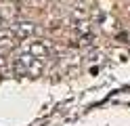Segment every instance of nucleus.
Returning <instances> with one entry per match:
<instances>
[{"label": "nucleus", "mask_w": 130, "mask_h": 126, "mask_svg": "<svg viewBox=\"0 0 130 126\" xmlns=\"http://www.w3.org/2000/svg\"><path fill=\"white\" fill-rule=\"evenodd\" d=\"M31 53L34 55H46V48H44V44H31Z\"/></svg>", "instance_id": "obj_1"}]
</instances>
